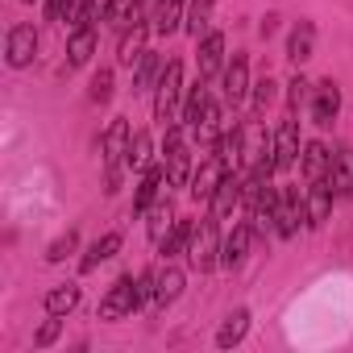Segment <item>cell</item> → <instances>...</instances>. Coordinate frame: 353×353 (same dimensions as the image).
<instances>
[{"mask_svg": "<svg viewBox=\"0 0 353 353\" xmlns=\"http://www.w3.org/2000/svg\"><path fill=\"white\" fill-rule=\"evenodd\" d=\"M208 21H212V0H192V5H188V13H183V26H188V34H192V38L208 34Z\"/></svg>", "mask_w": 353, "mask_h": 353, "instance_id": "f546056e", "label": "cell"}, {"mask_svg": "<svg viewBox=\"0 0 353 353\" xmlns=\"http://www.w3.org/2000/svg\"><path fill=\"white\" fill-rule=\"evenodd\" d=\"M287 88H291V92H287V100H291V112H299V108H303V104H307V96H312V83H307V79H299V75H295V79H291V83H287Z\"/></svg>", "mask_w": 353, "mask_h": 353, "instance_id": "d590c367", "label": "cell"}, {"mask_svg": "<svg viewBox=\"0 0 353 353\" xmlns=\"http://www.w3.org/2000/svg\"><path fill=\"white\" fill-rule=\"evenodd\" d=\"M92 100H96V104H108V100H112V71H100V75L92 79Z\"/></svg>", "mask_w": 353, "mask_h": 353, "instance_id": "74e56055", "label": "cell"}, {"mask_svg": "<svg viewBox=\"0 0 353 353\" xmlns=\"http://www.w3.org/2000/svg\"><path fill=\"white\" fill-rule=\"evenodd\" d=\"M75 303H79V287L75 283H63V287H54L46 295V316H67Z\"/></svg>", "mask_w": 353, "mask_h": 353, "instance_id": "f1b7e54d", "label": "cell"}, {"mask_svg": "<svg viewBox=\"0 0 353 353\" xmlns=\"http://www.w3.org/2000/svg\"><path fill=\"white\" fill-rule=\"evenodd\" d=\"M141 5H145V0H108L104 21H108L112 30H129L133 21H141Z\"/></svg>", "mask_w": 353, "mask_h": 353, "instance_id": "cb8c5ba5", "label": "cell"}, {"mask_svg": "<svg viewBox=\"0 0 353 353\" xmlns=\"http://www.w3.org/2000/svg\"><path fill=\"white\" fill-rule=\"evenodd\" d=\"M299 162V125L295 117H283L274 129V170H291Z\"/></svg>", "mask_w": 353, "mask_h": 353, "instance_id": "8fae6325", "label": "cell"}, {"mask_svg": "<svg viewBox=\"0 0 353 353\" xmlns=\"http://www.w3.org/2000/svg\"><path fill=\"white\" fill-rule=\"evenodd\" d=\"M117 250H121V233H104V237H100V241H96V245L83 254L79 270H83V274H88V270H96V266H100V262H108Z\"/></svg>", "mask_w": 353, "mask_h": 353, "instance_id": "4316f807", "label": "cell"}, {"mask_svg": "<svg viewBox=\"0 0 353 353\" xmlns=\"http://www.w3.org/2000/svg\"><path fill=\"white\" fill-rule=\"evenodd\" d=\"M162 183H170V179H166V166H145V170H141V183H137V192H133V212H137V216H145V212L162 200Z\"/></svg>", "mask_w": 353, "mask_h": 353, "instance_id": "7c38bea8", "label": "cell"}, {"mask_svg": "<svg viewBox=\"0 0 353 353\" xmlns=\"http://www.w3.org/2000/svg\"><path fill=\"white\" fill-rule=\"evenodd\" d=\"M274 96H279V83H274L270 75H262V79L254 83V117H262V112L274 104Z\"/></svg>", "mask_w": 353, "mask_h": 353, "instance_id": "836d02e7", "label": "cell"}, {"mask_svg": "<svg viewBox=\"0 0 353 353\" xmlns=\"http://www.w3.org/2000/svg\"><path fill=\"white\" fill-rule=\"evenodd\" d=\"M225 174H233V170H229V162L221 158V150H208V154H204V162H200V170L192 174V196H196L200 204H212L216 188L225 183Z\"/></svg>", "mask_w": 353, "mask_h": 353, "instance_id": "5b68a950", "label": "cell"}, {"mask_svg": "<svg viewBox=\"0 0 353 353\" xmlns=\"http://www.w3.org/2000/svg\"><path fill=\"white\" fill-rule=\"evenodd\" d=\"M188 262H192V270H200V274H208L212 266H221L216 216H204V221L192 229V241H188Z\"/></svg>", "mask_w": 353, "mask_h": 353, "instance_id": "3957f363", "label": "cell"}, {"mask_svg": "<svg viewBox=\"0 0 353 353\" xmlns=\"http://www.w3.org/2000/svg\"><path fill=\"white\" fill-rule=\"evenodd\" d=\"M196 63H200V79H212V75L225 67V38H221V34H204Z\"/></svg>", "mask_w": 353, "mask_h": 353, "instance_id": "d6986e66", "label": "cell"}, {"mask_svg": "<svg viewBox=\"0 0 353 353\" xmlns=\"http://www.w3.org/2000/svg\"><path fill=\"white\" fill-rule=\"evenodd\" d=\"M150 216H154V221H150V241H158V245H162V237L174 229V212H170V204H166V200H158V204L150 208Z\"/></svg>", "mask_w": 353, "mask_h": 353, "instance_id": "1f68e13d", "label": "cell"}, {"mask_svg": "<svg viewBox=\"0 0 353 353\" xmlns=\"http://www.w3.org/2000/svg\"><path fill=\"white\" fill-rule=\"evenodd\" d=\"M59 328H63V320H59V316H50V320L42 324V332L34 336V345H38V349H46V345H54V341H59Z\"/></svg>", "mask_w": 353, "mask_h": 353, "instance_id": "f35d334b", "label": "cell"}, {"mask_svg": "<svg viewBox=\"0 0 353 353\" xmlns=\"http://www.w3.org/2000/svg\"><path fill=\"white\" fill-rule=\"evenodd\" d=\"M250 96V59L245 54H233V63L225 67V100L241 104Z\"/></svg>", "mask_w": 353, "mask_h": 353, "instance_id": "2e32d148", "label": "cell"}, {"mask_svg": "<svg viewBox=\"0 0 353 353\" xmlns=\"http://www.w3.org/2000/svg\"><path fill=\"white\" fill-rule=\"evenodd\" d=\"M299 221L303 216V192L299 188H279V200H274V233L279 237H295L299 233Z\"/></svg>", "mask_w": 353, "mask_h": 353, "instance_id": "52a82bcc", "label": "cell"}, {"mask_svg": "<svg viewBox=\"0 0 353 353\" xmlns=\"http://www.w3.org/2000/svg\"><path fill=\"white\" fill-rule=\"evenodd\" d=\"M75 245H79V233H75V229H67V233H63V237H59V241L46 250V262H63V258H67Z\"/></svg>", "mask_w": 353, "mask_h": 353, "instance_id": "e575fe53", "label": "cell"}, {"mask_svg": "<svg viewBox=\"0 0 353 353\" xmlns=\"http://www.w3.org/2000/svg\"><path fill=\"white\" fill-rule=\"evenodd\" d=\"M150 21H154V34H174L183 21V0H154Z\"/></svg>", "mask_w": 353, "mask_h": 353, "instance_id": "603a6c76", "label": "cell"}, {"mask_svg": "<svg viewBox=\"0 0 353 353\" xmlns=\"http://www.w3.org/2000/svg\"><path fill=\"white\" fill-rule=\"evenodd\" d=\"M307 108H312V121H316L320 129H328V125L336 121V112H341V88H336L332 79H320V83H312Z\"/></svg>", "mask_w": 353, "mask_h": 353, "instance_id": "ba28073f", "label": "cell"}, {"mask_svg": "<svg viewBox=\"0 0 353 353\" xmlns=\"http://www.w3.org/2000/svg\"><path fill=\"white\" fill-rule=\"evenodd\" d=\"M192 221H174V229L162 237V254L166 258H174V254H188V241H192Z\"/></svg>", "mask_w": 353, "mask_h": 353, "instance_id": "4dcf8cb0", "label": "cell"}, {"mask_svg": "<svg viewBox=\"0 0 353 353\" xmlns=\"http://www.w3.org/2000/svg\"><path fill=\"white\" fill-rule=\"evenodd\" d=\"M150 150H154V145H150V133L137 129L133 141H129V170H145V166H154V162H150V158H154Z\"/></svg>", "mask_w": 353, "mask_h": 353, "instance_id": "d6a6232c", "label": "cell"}, {"mask_svg": "<svg viewBox=\"0 0 353 353\" xmlns=\"http://www.w3.org/2000/svg\"><path fill=\"white\" fill-rule=\"evenodd\" d=\"M154 26H145V21H133L125 34H121V46H117V63L121 67H133L141 54H145V34H150Z\"/></svg>", "mask_w": 353, "mask_h": 353, "instance_id": "9a60e30c", "label": "cell"}, {"mask_svg": "<svg viewBox=\"0 0 353 353\" xmlns=\"http://www.w3.org/2000/svg\"><path fill=\"white\" fill-rule=\"evenodd\" d=\"M332 200H336V196H332L328 179L307 183V188H303V216H307L303 225H307V229H320V225L328 221V212H332Z\"/></svg>", "mask_w": 353, "mask_h": 353, "instance_id": "30bf717a", "label": "cell"}, {"mask_svg": "<svg viewBox=\"0 0 353 353\" xmlns=\"http://www.w3.org/2000/svg\"><path fill=\"white\" fill-rule=\"evenodd\" d=\"M328 145L324 141H307L303 145V154H299V162H303V179L307 183H316V179H328Z\"/></svg>", "mask_w": 353, "mask_h": 353, "instance_id": "ffe728a7", "label": "cell"}, {"mask_svg": "<svg viewBox=\"0 0 353 353\" xmlns=\"http://www.w3.org/2000/svg\"><path fill=\"white\" fill-rule=\"evenodd\" d=\"M162 71H166V63H162L158 54H141V59H137V71H133V96L154 92L158 79H162Z\"/></svg>", "mask_w": 353, "mask_h": 353, "instance_id": "44dd1931", "label": "cell"}, {"mask_svg": "<svg viewBox=\"0 0 353 353\" xmlns=\"http://www.w3.org/2000/svg\"><path fill=\"white\" fill-rule=\"evenodd\" d=\"M245 332H250V312H245V307H237V312H229V316H225V324H221V332H216V345H221V349H233Z\"/></svg>", "mask_w": 353, "mask_h": 353, "instance_id": "484cf974", "label": "cell"}, {"mask_svg": "<svg viewBox=\"0 0 353 353\" xmlns=\"http://www.w3.org/2000/svg\"><path fill=\"white\" fill-rule=\"evenodd\" d=\"M179 112H183V67L170 59L154 88V121H162V129L179 125Z\"/></svg>", "mask_w": 353, "mask_h": 353, "instance_id": "6da1fadb", "label": "cell"}, {"mask_svg": "<svg viewBox=\"0 0 353 353\" xmlns=\"http://www.w3.org/2000/svg\"><path fill=\"white\" fill-rule=\"evenodd\" d=\"M137 307H141V299H137V279H133V274H121V279L108 287L104 303H100V320H121V316H133Z\"/></svg>", "mask_w": 353, "mask_h": 353, "instance_id": "8992f818", "label": "cell"}, {"mask_svg": "<svg viewBox=\"0 0 353 353\" xmlns=\"http://www.w3.org/2000/svg\"><path fill=\"white\" fill-rule=\"evenodd\" d=\"M162 166H166V179H170L174 188L192 183V154H188V141H183V125H166Z\"/></svg>", "mask_w": 353, "mask_h": 353, "instance_id": "277c9868", "label": "cell"}, {"mask_svg": "<svg viewBox=\"0 0 353 353\" xmlns=\"http://www.w3.org/2000/svg\"><path fill=\"white\" fill-rule=\"evenodd\" d=\"M129 125L117 117L112 125H108V133L100 137V154H104V170H108V192H117V183H121V174H125V166H129Z\"/></svg>", "mask_w": 353, "mask_h": 353, "instance_id": "7a4b0ae2", "label": "cell"}, {"mask_svg": "<svg viewBox=\"0 0 353 353\" xmlns=\"http://www.w3.org/2000/svg\"><path fill=\"white\" fill-rule=\"evenodd\" d=\"M312 50H316V26H312V21H299V26L291 30V38H287V59H291L295 67H303V63L312 59Z\"/></svg>", "mask_w": 353, "mask_h": 353, "instance_id": "ac0fdd59", "label": "cell"}, {"mask_svg": "<svg viewBox=\"0 0 353 353\" xmlns=\"http://www.w3.org/2000/svg\"><path fill=\"white\" fill-rule=\"evenodd\" d=\"M154 295H158V270L137 274V299H141V307H145V303H154Z\"/></svg>", "mask_w": 353, "mask_h": 353, "instance_id": "8d00e7d4", "label": "cell"}, {"mask_svg": "<svg viewBox=\"0 0 353 353\" xmlns=\"http://www.w3.org/2000/svg\"><path fill=\"white\" fill-rule=\"evenodd\" d=\"M34 54H38V30H34V26H13V30H9V50H5L9 67L21 71V67L34 63Z\"/></svg>", "mask_w": 353, "mask_h": 353, "instance_id": "4fadbf2b", "label": "cell"}, {"mask_svg": "<svg viewBox=\"0 0 353 353\" xmlns=\"http://www.w3.org/2000/svg\"><path fill=\"white\" fill-rule=\"evenodd\" d=\"M92 50H96V30H75L71 42H67V63L71 67H83L92 59Z\"/></svg>", "mask_w": 353, "mask_h": 353, "instance_id": "83f0119b", "label": "cell"}, {"mask_svg": "<svg viewBox=\"0 0 353 353\" xmlns=\"http://www.w3.org/2000/svg\"><path fill=\"white\" fill-rule=\"evenodd\" d=\"M212 108V100H208V88H204V79L196 83V88H188V96H183V112H179V125H188V129H196L200 125V117Z\"/></svg>", "mask_w": 353, "mask_h": 353, "instance_id": "7402d4cb", "label": "cell"}, {"mask_svg": "<svg viewBox=\"0 0 353 353\" xmlns=\"http://www.w3.org/2000/svg\"><path fill=\"white\" fill-rule=\"evenodd\" d=\"M179 291H183V270H179V266L158 270V295H154V307H170L174 299H179Z\"/></svg>", "mask_w": 353, "mask_h": 353, "instance_id": "d4e9b609", "label": "cell"}, {"mask_svg": "<svg viewBox=\"0 0 353 353\" xmlns=\"http://www.w3.org/2000/svg\"><path fill=\"white\" fill-rule=\"evenodd\" d=\"M241 204V174H225V183L216 188V196H212V204H208V212L216 216V221H225V216H233V208Z\"/></svg>", "mask_w": 353, "mask_h": 353, "instance_id": "e0dca14e", "label": "cell"}, {"mask_svg": "<svg viewBox=\"0 0 353 353\" xmlns=\"http://www.w3.org/2000/svg\"><path fill=\"white\" fill-rule=\"evenodd\" d=\"M26 5H34V0H26Z\"/></svg>", "mask_w": 353, "mask_h": 353, "instance_id": "ab89813d", "label": "cell"}, {"mask_svg": "<svg viewBox=\"0 0 353 353\" xmlns=\"http://www.w3.org/2000/svg\"><path fill=\"white\" fill-rule=\"evenodd\" d=\"M250 241H254V225H250V221L233 225V233L221 241V266L237 270V266L245 262V254H250Z\"/></svg>", "mask_w": 353, "mask_h": 353, "instance_id": "5bb4252c", "label": "cell"}, {"mask_svg": "<svg viewBox=\"0 0 353 353\" xmlns=\"http://www.w3.org/2000/svg\"><path fill=\"white\" fill-rule=\"evenodd\" d=\"M328 188H332L336 200H345L353 192V150L345 141H336L332 154H328Z\"/></svg>", "mask_w": 353, "mask_h": 353, "instance_id": "9c48e42d", "label": "cell"}]
</instances>
